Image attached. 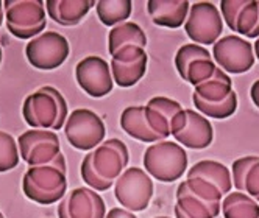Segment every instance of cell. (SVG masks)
I'll return each instance as SVG.
<instances>
[{"mask_svg": "<svg viewBox=\"0 0 259 218\" xmlns=\"http://www.w3.org/2000/svg\"><path fill=\"white\" fill-rule=\"evenodd\" d=\"M183 106L167 97L150 98L147 106H130L120 116L122 130L145 143L162 142L172 136V122Z\"/></svg>", "mask_w": 259, "mask_h": 218, "instance_id": "cell-1", "label": "cell"}, {"mask_svg": "<svg viewBox=\"0 0 259 218\" xmlns=\"http://www.w3.org/2000/svg\"><path fill=\"white\" fill-rule=\"evenodd\" d=\"M128 160L126 145L120 139H108L83 157L80 167L83 183L92 190L105 192L114 186L116 179L126 169Z\"/></svg>", "mask_w": 259, "mask_h": 218, "instance_id": "cell-2", "label": "cell"}, {"mask_svg": "<svg viewBox=\"0 0 259 218\" xmlns=\"http://www.w3.org/2000/svg\"><path fill=\"white\" fill-rule=\"evenodd\" d=\"M24 195L31 201L50 206L67 193V167L63 153L47 166L28 167L22 178Z\"/></svg>", "mask_w": 259, "mask_h": 218, "instance_id": "cell-3", "label": "cell"}, {"mask_svg": "<svg viewBox=\"0 0 259 218\" xmlns=\"http://www.w3.org/2000/svg\"><path fill=\"white\" fill-rule=\"evenodd\" d=\"M22 116L33 130L60 131L67 122V101L58 89L42 86L30 94L22 104Z\"/></svg>", "mask_w": 259, "mask_h": 218, "instance_id": "cell-4", "label": "cell"}, {"mask_svg": "<svg viewBox=\"0 0 259 218\" xmlns=\"http://www.w3.org/2000/svg\"><path fill=\"white\" fill-rule=\"evenodd\" d=\"M186 169L188 154L177 142H156L144 153V170L159 183H175Z\"/></svg>", "mask_w": 259, "mask_h": 218, "instance_id": "cell-5", "label": "cell"}, {"mask_svg": "<svg viewBox=\"0 0 259 218\" xmlns=\"http://www.w3.org/2000/svg\"><path fill=\"white\" fill-rule=\"evenodd\" d=\"M5 22L8 31L19 39H34L47 27L46 4L41 0H7Z\"/></svg>", "mask_w": 259, "mask_h": 218, "instance_id": "cell-6", "label": "cell"}, {"mask_svg": "<svg viewBox=\"0 0 259 218\" xmlns=\"http://www.w3.org/2000/svg\"><path fill=\"white\" fill-rule=\"evenodd\" d=\"M155 186L150 175L139 167H128L114 183L117 203L130 212H142L149 207Z\"/></svg>", "mask_w": 259, "mask_h": 218, "instance_id": "cell-7", "label": "cell"}, {"mask_svg": "<svg viewBox=\"0 0 259 218\" xmlns=\"http://www.w3.org/2000/svg\"><path fill=\"white\" fill-rule=\"evenodd\" d=\"M64 134L75 150L91 151L105 140L106 126L94 111L80 107L69 114L64 125Z\"/></svg>", "mask_w": 259, "mask_h": 218, "instance_id": "cell-8", "label": "cell"}, {"mask_svg": "<svg viewBox=\"0 0 259 218\" xmlns=\"http://www.w3.org/2000/svg\"><path fill=\"white\" fill-rule=\"evenodd\" d=\"M69 41L57 31H44L25 45L27 61L38 70H55L67 60Z\"/></svg>", "mask_w": 259, "mask_h": 218, "instance_id": "cell-9", "label": "cell"}, {"mask_svg": "<svg viewBox=\"0 0 259 218\" xmlns=\"http://www.w3.org/2000/svg\"><path fill=\"white\" fill-rule=\"evenodd\" d=\"M184 31L192 42L203 45H214L224 31V19L219 10L209 2H197L191 7Z\"/></svg>", "mask_w": 259, "mask_h": 218, "instance_id": "cell-10", "label": "cell"}, {"mask_svg": "<svg viewBox=\"0 0 259 218\" xmlns=\"http://www.w3.org/2000/svg\"><path fill=\"white\" fill-rule=\"evenodd\" d=\"M172 136L180 145L203 150L208 148L214 139L211 122L194 109H183L172 122Z\"/></svg>", "mask_w": 259, "mask_h": 218, "instance_id": "cell-11", "label": "cell"}, {"mask_svg": "<svg viewBox=\"0 0 259 218\" xmlns=\"http://www.w3.org/2000/svg\"><path fill=\"white\" fill-rule=\"evenodd\" d=\"M21 159L30 167L47 166L61 154L60 137L50 130H28L17 139Z\"/></svg>", "mask_w": 259, "mask_h": 218, "instance_id": "cell-12", "label": "cell"}, {"mask_svg": "<svg viewBox=\"0 0 259 218\" xmlns=\"http://www.w3.org/2000/svg\"><path fill=\"white\" fill-rule=\"evenodd\" d=\"M175 67L178 75L192 86L208 81L219 69L211 53L197 44H184L180 47L175 54Z\"/></svg>", "mask_w": 259, "mask_h": 218, "instance_id": "cell-13", "label": "cell"}, {"mask_svg": "<svg viewBox=\"0 0 259 218\" xmlns=\"http://www.w3.org/2000/svg\"><path fill=\"white\" fill-rule=\"evenodd\" d=\"M214 63L225 74H245L254 64L253 45L237 34H230L212 45Z\"/></svg>", "mask_w": 259, "mask_h": 218, "instance_id": "cell-14", "label": "cell"}, {"mask_svg": "<svg viewBox=\"0 0 259 218\" xmlns=\"http://www.w3.org/2000/svg\"><path fill=\"white\" fill-rule=\"evenodd\" d=\"M75 78L78 86L92 98H102L114 87L113 74L108 63L96 54L83 58L77 64Z\"/></svg>", "mask_w": 259, "mask_h": 218, "instance_id": "cell-15", "label": "cell"}, {"mask_svg": "<svg viewBox=\"0 0 259 218\" xmlns=\"http://www.w3.org/2000/svg\"><path fill=\"white\" fill-rule=\"evenodd\" d=\"M147 63H149V57L142 47L128 45L117 50L111 61V74L114 83L120 87L135 86L144 78Z\"/></svg>", "mask_w": 259, "mask_h": 218, "instance_id": "cell-16", "label": "cell"}, {"mask_svg": "<svg viewBox=\"0 0 259 218\" xmlns=\"http://www.w3.org/2000/svg\"><path fill=\"white\" fill-rule=\"evenodd\" d=\"M106 206L103 198L91 187L73 189L61 199L58 218H105Z\"/></svg>", "mask_w": 259, "mask_h": 218, "instance_id": "cell-17", "label": "cell"}, {"mask_svg": "<svg viewBox=\"0 0 259 218\" xmlns=\"http://www.w3.org/2000/svg\"><path fill=\"white\" fill-rule=\"evenodd\" d=\"M220 10L233 33L250 38L259 24V0H222Z\"/></svg>", "mask_w": 259, "mask_h": 218, "instance_id": "cell-18", "label": "cell"}, {"mask_svg": "<svg viewBox=\"0 0 259 218\" xmlns=\"http://www.w3.org/2000/svg\"><path fill=\"white\" fill-rule=\"evenodd\" d=\"M147 10L156 25L178 28L186 22L191 4L188 0H149Z\"/></svg>", "mask_w": 259, "mask_h": 218, "instance_id": "cell-19", "label": "cell"}, {"mask_svg": "<svg viewBox=\"0 0 259 218\" xmlns=\"http://www.w3.org/2000/svg\"><path fill=\"white\" fill-rule=\"evenodd\" d=\"M233 186L259 203V156L236 159L231 167Z\"/></svg>", "mask_w": 259, "mask_h": 218, "instance_id": "cell-20", "label": "cell"}, {"mask_svg": "<svg viewBox=\"0 0 259 218\" xmlns=\"http://www.w3.org/2000/svg\"><path fill=\"white\" fill-rule=\"evenodd\" d=\"M92 7H96L94 0H47L46 2L49 16L63 27L80 24Z\"/></svg>", "mask_w": 259, "mask_h": 218, "instance_id": "cell-21", "label": "cell"}, {"mask_svg": "<svg viewBox=\"0 0 259 218\" xmlns=\"http://www.w3.org/2000/svg\"><path fill=\"white\" fill-rule=\"evenodd\" d=\"M188 178H201L206 183L215 186L224 196H227L233 189V178L230 169L217 160H200L194 164L192 169L188 170Z\"/></svg>", "mask_w": 259, "mask_h": 218, "instance_id": "cell-22", "label": "cell"}, {"mask_svg": "<svg viewBox=\"0 0 259 218\" xmlns=\"http://www.w3.org/2000/svg\"><path fill=\"white\" fill-rule=\"evenodd\" d=\"M231 94H233V81L230 75L219 67L212 78L195 86L192 97L206 103H220L227 100Z\"/></svg>", "mask_w": 259, "mask_h": 218, "instance_id": "cell-23", "label": "cell"}, {"mask_svg": "<svg viewBox=\"0 0 259 218\" xmlns=\"http://www.w3.org/2000/svg\"><path fill=\"white\" fill-rule=\"evenodd\" d=\"M128 45H138V47H145L147 45V36L144 33V30L135 24V22H123L119 24L116 27H113V30L108 34V50L109 54H113Z\"/></svg>", "mask_w": 259, "mask_h": 218, "instance_id": "cell-24", "label": "cell"}, {"mask_svg": "<svg viewBox=\"0 0 259 218\" xmlns=\"http://www.w3.org/2000/svg\"><path fill=\"white\" fill-rule=\"evenodd\" d=\"M225 218H259V204L244 192H230L222 201Z\"/></svg>", "mask_w": 259, "mask_h": 218, "instance_id": "cell-25", "label": "cell"}, {"mask_svg": "<svg viewBox=\"0 0 259 218\" xmlns=\"http://www.w3.org/2000/svg\"><path fill=\"white\" fill-rule=\"evenodd\" d=\"M177 192L197 196L203 203H206L211 209H214L217 213H220L222 210V198H224V193L215 186L206 183V181L201 178H188L186 181H183L180 184Z\"/></svg>", "mask_w": 259, "mask_h": 218, "instance_id": "cell-26", "label": "cell"}, {"mask_svg": "<svg viewBox=\"0 0 259 218\" xmlns=\"http://www.w3.org/2000/svg\"><path fill=\"white\" fill-rule=\"evenodd\" d=\"M96 11L103 25L116 27L130 19L133 4L130 0H99L96 2Z\"/></svg>", "mask_w": 259, "mask_h": 218, "instance_id": "cell-27", "label": "cell"}, {"mask_svg": "<svg viewBox=\"0 0 259 218\" xmlns=\"http://www.w3.org/2000/svg\"><path fill=\"white\" fill-rule=\"evenodd\" d=\"M177 218H217L219 213L194 195L177 192Z\"/></svg>", "mask_w": 259, "mask_h": 218, "instance_id": "cell-28", "label": "cell"}, {"mask_svg": "<svg viewBox=\"0 0 259 218\" xmlns=\"http://www.w3.org/2000/svg\"><path fill=\"white\" fill-rule=\"evenodd\" d=\"M194 106L197 107V111L205 116L206 119H215V120H225L228 117H231L236 109H237V94L233 90V94L220 103H206V101H201L198 98H194Z\"/></svg>", "mask_w": 259, "mask_h": 218, "instance_id": "cell-29", "label": "cell"}, {"mask_svg": "<svg viewBox=\"0 0 259 218\" xmlns=\"http://www.w3.org/2000/svg\"><path fill=\"white\" fill-rule=\"evenodd\" d=\"M21 154L16 139L5 131H0V173L16 169Z\"/></svg>", "mask_w": 259, "mask_h": 218, "instance_id": "cell-30", "label": "cell"}, {"mask_svg": "<svg viewBox=\"0 0 259 218\" xmlns=\"http://www.w3.org/2000/svg\"><path fill=\"white\" fill-rule=\"evenodd\" d=\"M105 218H136V215L123 207H114L106 213Z\"/></svg>", "mask_w": 259, "mask_h": 218, "instance_id": "cell-31", "label": "cell"}, {"mask_svg": "<svg viewBox=\"0 0 259 218\" xmlns=\"http://www.w3.org/2000/svg\"><path fill=\"white\" fill-rule=\"evenodd\" d=\"M250 97H251L253 103L256 104V107H259V80L253 83V86L250 89Z\"/></svg>", "mask_w": 259, "mask_h": 218, "instance_id": "cell-32", "label": "cell"}, {"mask_svg": "<svg viewBox=\"0 0 259 218\" xmlns=\"http://www.w3.org/2000/svg\"><path fill=\"white\" fill-rule=\"evenodd\" d=\"M253 51L256 53V58H257V61H259V38L256 39V42H254V48H253Z\"/></svg>", "mask_w": 259, "mask_h": 218, "instance_id": "cell-33", "label": "cell"}, {"mask_svg": "<svg viewBox=\"0 0 259 218\" xmlns=\"http://www.w3.org/2000/svg\"><path fill=\"white\" fill-rule=\"evenodd\" d=\"M4 24V2H0V27Z\"/></svg>", "mask_w": 259, "mask_h": 218, "instance_id": "cell-34", "label": "cell"}, {"mask_svg": "<svg viewBox=\"0 0 259 218\" xmlns=\"http://www.w3.org/2000/svg\"><path fill=\"white\" fill-rule=\"evenodd\" d=\"M251 39H254V38H259V24H257V27H256V30L251 33V36H250Z\"/></svg>", "mask_w": 259, "mask_h": 218, "instance_id": "cell-35", "label": "cell"}, {"mask_svg": "<svg viewBox=\"0 0 259 218\" xmlns=\"http://www.w3.org/2000/svg\"><path fill=\"white\" fill-rule=\"evenodd\" d=\"M0 64H2V47H0Z\"/></svg>", "mask_w": 259, "mask_h": 218, "instance_id": "cell-36", "label": "cell"}, {"mask_svg": "<svg viewBox=\"0 0 259 218\" xmlns=\"http://www.w3.org/2000/svg\"><path fill=\"white\" fill-rule=\"evenodd\" d=\"M155 218H169V216H155Z\"/></svg>", "mask_w": 259, "mask_h": 218, "instance_id": "cell-37", "label": "cell"}, {"mask_svg": "<svg viewBox=\"0 0 259 218\" xmlns=\"http://www.w3.org/2000/svg\"><path fill=\"white\" fill-rule=\"evenodd\" d=\"M0 218H5V216H4V213H0Z\"/></svg>", "mask_w": 259, "mask_h": 218, "instance_id": "cell-38", "label": "cell"}, {"mask_svg": "<svg viewBox=\"0 0 259 218\" xmlns=\"http://www.w3.org/2000/svg\"><path fill=\"white\" fill-rule=\"evenodd\" d=\"M0 213H2V210H0Z\"/></svg>", "mask_w": 259, "mask_h": 218, "instance_id": "cell-39", "label": "cell"}]
</instances>
